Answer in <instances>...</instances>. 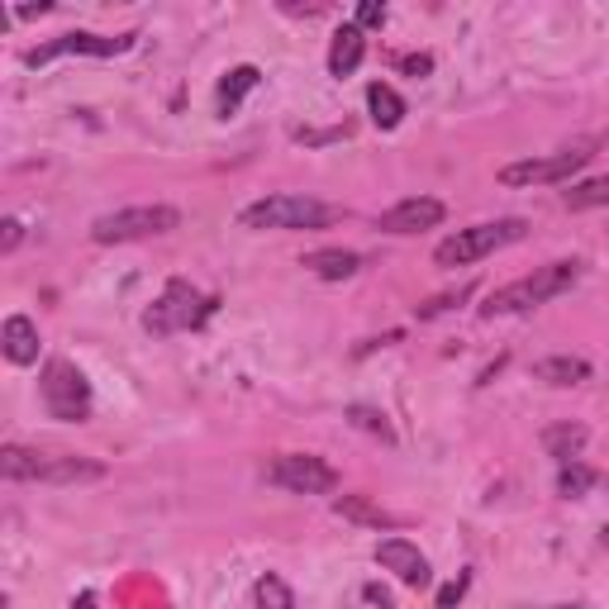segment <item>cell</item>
<instances>
[{
    "mask_svg": "<svg viewBox=\"0 0 609 609\" xmlns=\"http://www.w3.org/2000/svg\"><path fill=\"white\" fill-rule=\"evenodd\" d=\"M581 281V262H553V267H538L534 277L524 281H509L500 291H491L486 304H481V314L495 319V314H519V310H534V304H548L553 296L571 291V286Z\"/></svg>",
    "mask_w": 609,
    "mask_h": 609,
    "instance_id": "6da1fadb",
    "label": "cell"
},
{
    "mask_svg": "<svg viewBox=\"0 0 609 609\" xmlns=\"http://www.w3.org/2000/svg\"><path fill=\"white\" fill-rule=\"evenodd\" d=\"M528 224L524 219H495V224H472V229H457L453 238H443L434 248V262L438 267H472L481 258H491L495 248L505 244H519Z\"/></svg>",
    "mask_w": 609,
    "mask_h": 609,
    "instance_id": "7a4b0ae2",
    "label": "cell"
},
{
    "mask_svg": "<svg viewBox=\"0 0 609 609\" xmlns=\"http://www.w3.org/2000/svg\"><path fill=\"white\" fill-rule=\"evenodd\" d=\"M210 314H215L210 296H200L190 281H167V291L148 304V314H143V329L157 333V339H167V333H182V329H200Z\"/></svg>",
    "mask_w": 609,
    "mask_h": 609,
    "instance_id": "3957f363",
    "label": "cell"
},
{
    "mask_svg": "<svg viewBox=\"0 0 609 609\" xmlns=\"http://www.w3.org/2000/svg\"><path fill=\"white\" fill-rule=\"evenodd\" d=\"M333 205L324 200H310V196H267V200H252L244 215V229H324L333 224Z\"/></svg>",
    "mask_w": 609,
    "mask_h": 609,
    "instance_id": "277c9868",
    "label": "cell"
},
{
    "mask_svg": "<svg viewBox=\"0 0 609 609\" xmlns=\"http://www.w3.org/2000/svg\"><path fill=\"white\" fill-rule=\"evenodd\" d=\"M39 391H43L48 414H53V420H62V424H82L86 414H91V381L76 372L68 358H53V362L43 367Z\"/></svg>",
    "mask_w": 609,
    "mask_h": 609,
    "instance_id": "5b68a950",
    "label": "cell"
},
{
    "mask_svg": "<svg viewBox=\"0 0 609 609\" xmlns=\"http://www.w3.org/2000/svg\"><path fill=\"white\" fill-rule=\"evenodd\" d=\"M182 215L172 205H130V210H115V215H101L91 224V238L95 244H134V238H153V234H172Z\"/></svg>",
    "mask_w": 609,
    "mask_h": 609,
    "instance_id": "8992f818",
    "label": "cell"
},
{
    "mask_svg": "<svg viewBox=\"0 0 609 609\" xmlns=\"http://www.w3.org/2000/svg\"><path fill=\"white\" fill-rule=\"evenodd\" d=\"M267 481H271V486H281V491H296V495L339 491V472H333L324 457H310V453H281L267 467Z\"/></svg>",
    "mask_w": 609,
    "mask_h": 609,
    "instance_id": "52a82bcc",
    "label": "cell"
},
{
    "mask_svg": "<svg viewBox=\"0 0 609 609\" xmlns=\"http://www.w3.org/2000/svg\"><path fill=\"white\" fill-rule=\"evenodd\" d=\"M138 34H120V39H101V34H62L53 43H43V48H29L24 62L29 68H48L53 58H120V53H130Z\"/></svg>",
    "mask_w": 609,
    "mask_h": 609,
    "instance_id": "ba28073f",
    "label": "cell"
},
{
    "mask_svg": "<svg viewBox=\"0 0 609 609\" xmlns=\"http://www.w3.org/2000/svg\"><path fill=\"white\" fill-rule=\"evenodd\" d=\"M586 163H590L586 148L553 153V157H528V163L500 167V182H505V186H557V182H571V176L581 172Z\"/></svg>",
    "mask_w": 609,
    "mask_h": 609,
    "instance_id": "9c48e42d",
    "label": "cell"
},
{
    "mask_svg": "<svg viewBox=\"0 0 609 609\" xmlns=\"http://www.w3.org/2000/svg\"><path fill=\"white\" fill-rule=\"evenodd\" d=\"M376 562L386 567L400 586H410V590H424L429 581H434V571H429V557L414 548L410 538H386V543H376Z\"/></svg>",
    "mask_w": 609,
    "mask_h": 609,
    "instance_id": "30bf717a",
    "label": "cell"
},
{
    "mask_svg": "<svg viewBox=\"0 0 609 609\" xmlns=\"http://www.w3.org/2000/svg\"><path fill=\"white\" fill-rule=\"evenodd\" d=\"M443 200H434V196H410V200H400V205H391L386 215H381V224L376 229H386V234H424V229H434V224H443Z\"/></svg>",
    "mask_w": 609,
    "mask_h": 609,
    "instance_id": "8fae6325",
    "label": "cell"
},
{
    "mask_svg": "<svg viewBox=\"0 0 609 609\" xmlns=\"http://www.w3.org/2000/svg\"><path fill=\"white\" fill-rule=\"evenodd\" d=\"M0 348H6V358H10L14 367L39 362V329H34V319L10 314L6 324H0Z\"/></svg>",
    "mask_w": 609,
    "mask_h": 609,
    "instance_id": "7c38bea8",
    "label": "cell"
},
{
    "mask_svg": "<svg viewBox=\"0 0 609 609\" xmlns=\"http://www.w3.org/2000/svg\"><path fill=\"white\" fill-rule=\"evenodd\" d=\"M105 467L91 457H39V476L48 486H76V481H101Z\"/></svg>",
    "mask_w": 609,
    "mask_h": 609,
    "instance_id": "4fadbf2b",
    "label": "cell"
},
{
    "mask_svg": "<svg viewBox=\"0 0 609 609\" xmlns=\"http://www.w3.org/2000/svg\"><path fill=\"white\" fill-rule=\"evenodd\" d=\"M362 53H367V34L358 24H343L339 34H333V43H329V72L333 76H352L362 68Z\"/></svg>",
    "mask_w": 609,
    "mask_h": 609,
    "instance_id": "5bb4252c",
    "label": "cell"
},
{
    "mask_svg": "<svg viewBox=\"0 0 609 609\" xmlns=\"http://www.w3.org/2000/svg\"><path fill=\"white\" fill-rule=\"evenodd\" d=\"M304 267H310L319 281H348V277H358L362 258L358 252H348V248H324V252H310Z\"/></svg>",
    "mask_w": 609,
    "mask_h": 609,
    "instance_id": "9a60e30c",
    "label": "cell"
},
{
    "mask_svg": "<svg viewBox=\"0 0 609 609\" xmlns=\"http://www.w3.org/2000/svg\"><path fill=\"white\" fill-rule=\"evenodd\" d=\"M367 110H372V124H376V130H395V124L405 120V101H400L395 86H386V82H372V86H367Z\"/></svg>",
    "mask_w": 609,
    "mask_h": 609,
    "instance_id": "2e32d148",
    "label": "cell"
},
{
    "mask_svg": "<svg viewBox=\"0 0 609 609\" xmlns=\"http://www.w3.org/2000/svg\"><path fill=\"white\" fill-rule=\"evenodd\" d=\"M538 381H548V386H581V381H590V362L586 358H543L534 367Z\"/></svg>",
    "mask_w": 609,
    "mask_h": 609,
    "instance_id": "e0dca14e",
    "label": "cell"
},
{
    "mask_svg": "<svg viewBox=\"0 0 609 609\" xmlns=\"http://www.w3.org/2000/svg\"><path fill=\"white\" fill-rule=\"evenodd\" d=\"M258 82H262V72L252 68V62L234 68V72L219 82V115H234V110L244 105V95H248V91H258Z\"/></svg>",
    "mask_w": 609,
    "mask_h": 609,
    "instance_id": "ac0fdd59",
    "label": "cell"
},
{
    "mask_svg": "<svg viewBox=\"0 0 609 609\" xmlns=\"http://www.w3.org/2000/svg\"><path fill=\"white\" fill-rule=\"evenodd\" d=\"M586 447V429L581 424H553L543 429V453L557 457V462H576Z\"/></svg>",
    "mask_w": 609,
    "mask_h": 609,
    "instance_id": "d6986e66",
    "label": "cell"
},
{
    "mask_svg": "<svg viewBox=\"0 0 609 609\" xmlns=\"http://www.w3.org/2000/svg\"><path fill=\"white\" fill-rule=\"evenodd\" d=\"M333 509H339L343 519H352V524H367V528H395V519H391L381 505L367 500V495H339V500H333Z\"/></svg>",
    "mask_w": 609,
    "mask_h": 609,
    "instance_id": "ffe728a7",
    "label": "cell"
},
{
    "mask_svg": "<svg viewBox=\"0 0 609 609\" xmlns=\"http://www.w3.org/2000/svg\"><path fill=\"white\" fill-rule=\"evenodd\" d=\"M567 210H600V205H609V176H596V182H581L567 190Z\"/></svg>",
    "mask_w": 609,
    "mask_h": 609,
    "instance_id": "44dd1931",
    "label": "cell"
},
{
    "mask_svg": "<svg viewBox=\"0 0 609 609\" xmlns=\"http://www.w3.org/2000/svg\"><path fill=\"white\" fill-rule=\"evenodd\" d=\"M590 486H596V472H590L586 462H562V472H557V495L576 500V495H586Z\"/></svg>",
    "mask_w": 609,
    "mask_h": 609,
    "instance_id": "7402d4cb",
    "label": "cell"
},
{
    "mask_svg": "<svg viewBox=\"0 0 609 609\" xmlns=\"http://www.w3.org/2000/svg\"><path fill=\"white\" fill-rule=\"evenodd\" d=\"M252 596H258V609H296V596H291V586L281 581V576H262L258 586H252Z\"/></svg>",
    "mask_w": 609,
    "mask_h": 609,
    "instance_id": "603a6c76",
    "label": "cell"
},
{
    "mask_svg": "<svg viewBox=\"0 0 609 609\" xmlns=\"http://www.w3.org/2000/svg\"><path fill=\"white\" fill-rule=\"evenodd\" d=\"M348 420L352 424H358V429H367V434H376V438H395V429L386 424V414H381V410H372V405H348Z\"/></svg>",
    "mask_w": 609,
    "mask_h": 609,
    "instance_id": "cb8c5ba5",
    "label": "cell"
},
{
    "mask_svg": "<svg viewBox=\"0 0 609 609\" xmlns=\"http://www.w3.org/2000/svg\"><path fill=\"white\" fill-rule=\"evenodd\" d=\"M352 24H358L362 34H367V29H381V24H386V6H381V0H362L358 20H352Z\"/></svg>",
    "mask_w": 609,
    "mask_h": 609,
    "instance_id": "d4e9b609",
    "label": "cell"
},
{
    "mask_svg": "<svg viewBox=\"0 0 609 609\" xmlns=\"http://www.w3.org/2000/svg\"><path fill=\"white\" fill-rule=\"evenodd\" d=\"M467 586H472V576H467V571H462L457 581H447V586L438 590V609H457V600L467 596Z\"/></svg>",
    "mask_w": 609,
    "mask_h": 609,
    "instance_id": "484cf974",
    "label": "cell"
},
{
    "mask_svg": "<svg viewBox=\"0 0 609 609\" xmlns=\"http://www.w3.org/2000/svg\"><path fill=\"white\" fill-rule=\"evenodd\" d=\"M472 296V286H462L457 296H438V300H429V304H420V319H434V314H443V310H453L457 300H467Z\"/></svg>",
    "mask_w": 609,
    "mask_h": 609,
    "instance_id": "4316f807",
    "label": "cell"
},
{
    "mask_svg": "<svg viewBox=\"0 0 609 609\" xmlns=\"http://www.w3.org/2000/svg\"><path fill=\"white\" fill-rule=\"evenodd\" d=\"M0 229H6V234H0V252H14V248H20V238H24V224H20V219H6Z\"/></svg>",
    "mask_w": 609,
    "mask_h": 609,
    "instance_id": "83f0119b",
    "label": "cell"
},
{
    "mask_svg": "<svg viewBox=\"0 0 609 609\" xmlns=\"http://www.w3.org/2000/svg\"><path fill=\"white\" fill-rule=\"evenodd\" d=\"M400 68H405L410 76H429V72H434V58H429V53H410V58H400Z\"/></svg>",
    "mask_w": 609,
    "mask_h": 609,
    "instance_id": "f1b7e54d",
    "label": "cell"
},
{
    "mask_svg": "<svg viewBox=\"0 0 609 609\" xmlns=\"http://www.w3.org/2000/svg\"><path fill=\"white\" fill-rule=\"evenodd\" d=\"M362 596L372 600V605H381V609H391V590H386V586H367Z\"/></svg>",
    "mask_w": 609,
    "mask_h": 609,
    "instance_id": "f546056e",
    "label": "cell"
},
{
    "mask_svg": "<svg viewBox=\"0 0 609 609\" xmlns=\"http://www.w3.org/2000/svg\"><path fill=\"white\" fill-rule=\"evenodd\" d=\"M48 10H53V6H24V10H14V14H20V20H39V14H48Z\"/></svg>",
    "mask_w": 609,
    "mask_h": 609,
    "instance_id": "4dcf8cb0",
    "label": "cell"
},
{
    "mask_svg": "<svg viewBox=\"0 0 609 609\" xmlns=\"http://www.w3.org/2000/svg\"><path fill=\"white\" fill-rule=\"evenodd\" d=\"M72 609H95V596H91V590H82V596L72 600Z\"/></svg>",
    "mask_w": 609,
    "mask_h": 609,
    "instance_id": "1f68e13d",
    "label": "cell"
},
{
    "mask_svg": "<svg viewBox=\"0 0 609 609\" xmlns=\"http://www.w3.org/2000/svg\"><path fill=\"white\" fill-rule=\"evenodd\" d=\"M600 538H605V548H609V524H605V534H600Z\"/></svg>",
    "mask_w": 609,
    "mask_h": 609,
    "instance_id": "d6a6232c",
    "label": "cell"
},
{
    "mask_svg": "<svg viewBox=\"0 0 609 609\" xmlns=\"http://www.w3.org/2000/svg\"><path fill=\"white\" fill-rule=\"evenodd\" d=\"M605 143H609V134H605Z\"/></svg>",
    "mask_w": 609,
    "mask_h": 609,
    "instance_id": "836d02e7",
    "label": "cell"
}]
</instances>
